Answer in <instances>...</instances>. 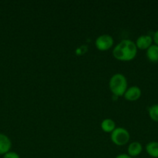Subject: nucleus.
Masks as SVG:
<instances>
[{"label":"nucleus","instance_id":"nucleus-1","mask_svg":"<svg viewBox=\"0 0 158 158\" xmlns=\"http://www.w3.org/2000/svg\"><path fill=\"white\" fill-rule=\"evenodd\" d=\"M137 49L134 42L130 40H123L115 46L112 55L119 61H131L136 57Z\"/></svg>","mask_w":158,"mask_h":158},{"label":"nucleus","instance_id":"nucleus-2","mask_svg":"<svg viewBox=\"0 0 158 158\" xmlns=\"http://www.w3.org/2000/svg\"><path fill=\"white\" fill-rule=\"evenodd\" d=\"M109 89L116 97L124 96L128 86V83L125 76L122 73H116L109 80Z\"/></svg>","mask_w":158,"mask_h":158},{"label":"nucleus","instance_id":"nucleus-3","mask_svg":"<svg viewBox=\"0 0 158 158\" xmlns=\"http://www.w3.org/2000/svg\"><path fill=\"white\" fill-rule=\"evenodd\" d=\"M130 139V134L126 129L123 127H116L111 133V140L117 146L125 145Z\"/></svg>","mask_w":158,"mask_h":158},{"label":"nucleus","instance_id":"nucleus-4","mask_svg":"<svg viewBox=\"0 0 158 158\" xmlns=\"http://www.w3.org/2000/svg\"><path fill=\"white\" fill-rule=\"evenodd\" d=\"M114 43L112 36L108 34H103L98 37L94 42L95 47L100 51H107L112 48Z\"/></svg>","mask_w":158,"mask_h":158},{"label":"nucleus","instance_id":"nucleus-5","mask_svg":"<svg viewBox=\"0 0 158 158\" xmlns=\"http://www.w3.org/2000/svg\"><path fill=\"white\" fill-rule=\"evenodd\" d=\"M141 94L142 92L140 88L136 86H133L127 88L126 91L124 94V97L128 101H136L140 98Z\"/></svg>","mask_w":158,"mask_h":158},{"label":"nucleus","instance_id":"nucleus-6","mask_svg":"<svg viewBox=\"0 0 158 158\" xmlns=\"http://www.w3.org/2000/svg\"><path fill=\"white\" fill-rule=\"evenodd\" d=\"M153 38L149 35H142L137 38L136 41V46L137 49H147L150 46H152Z\"/></svg>","mask_w":158,"mask_h":158},{"label":"nucleus","instance_id":"nucleus-7","mask_svg":"<svg viewBox=\"0 0 158 158\" xmlns=\"http://www.w3.org/2000/svg\"><path fill=\"white\" fill-rule=\"evenodd\" d=\"M12 143L9 137L3 134H0V155H5L9 152Z\"/></svg>","mask_w":158,"mask_h":158},{"label":"nucleus","instance_id":"nucleus-8","mask_svg":"<svg viewBox=\"0 0 158 158\" xmlns=\"http://www.w3.org/2000/svg\"><path fill=\"white\" fill-rule=\"evenodd\" d=\"M143 151V146L139 142L134 141L129 143L127 149V152H128V155L130 156L131 157H135L139 156V154L142 153Z\"/></svg>","mask_w":158,"mask_h":158},{"label":"nucleus","instance_id":"nucleus-9","mask_svg":"<svg viewBox=\"0 0 158 158\" xmlns=\"http://www.w3.org/2000/svg\"><path fill=\"white\" fill-rule=\"evenodd\" d=\"M147 56L152 63L158 62V46L152 45L147 49Z\"/></svg>","mask_w":158,"mask_h":158},{"label":"nucleus","instance_id":"nucleus-10","mask_svg":"<svg viewBox=\"0 0 158 158\" xmlns=\"http://www.w3.org/2000/svg\"><path fill=\"white\" fill-rule=\"evenodd\" d=\"M101 128L105 133H112L116 128V123L112 119H105L101 123Z\"/></svg>","mask_w":158,"mask_h":158},{"label":"nucleus","instance_id":"nucleus-11","mask_svg":"<svg viewBox=\"0 0 158 158\" xmlns=\"http://www.w3.org/2000/svg\"><path fill=\"white\" fill-rule=\"evenodd\" d=\"M146 151L151 157L158 158V142L152 141L147 143Z\"/></svg>","mask_w":158,"mask_h":158},{"label":"nucleus","instance_id":"nucleus-12","mask_svg":"<svg viewBox=\"0 0 158 158\" xmlns=\"http://www.w3.org/2000/svg\"><path fill=\"white\" fill-rule=\"evenodd\" d=\"M149 116L153 121L158 122V104H154L148 110Z\"/></svg>","mask_w":158,"mask_h":158},{"label":"nucleus","instance_id":"nucleus-13","mask_svg":"<svg viewBox=\"0 0 158 158\" xmlns=\"http://www.w3.org/2000/svg\"><path fill=\"white\" fill-rule=\"evenodd\" d=\"M3 158H20V155L17 153L13 152V151H9V152L6 153L4 155Z\"/></svg>","mask_w":158,"mask_h":158},{"label":"nucleus","instance_id":"nucleus-14","mask_svg":"<svg viewBox=\"0 0 158 158\" xmlns=\"http://www.w3.org/2000/svg\"><path fill=\"white\" fill-rule=\"evenodd\" d=\"M153 41L155 43V45L158 46V30H156L153 34Z\"/></svg>","mask_w":158,"mask_h":158},{"label":"nucleus","instance_id":"nucleus-15","mask_svg":"<svg viewBox=\"0 0 158 158\" xmlns=\"http://www.w3.org/2000/svg\"><path fill=\"white\" fill-rule=\"evenodd\" d=\"M116 158H132V157L126 154H120L118 156H116Z\"/></svg>","mask_w":158,"mask_h":158}]
</instances>
